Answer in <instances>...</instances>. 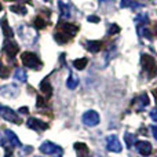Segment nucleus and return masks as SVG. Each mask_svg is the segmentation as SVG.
I'll return each mask as SVG.
<instances>
[{
    "mask_svg": "<svg viewBox=\"0 0 157 157\" xmlns=\"http://www.w3.org/2000/svg\"><path fill=\"white\" fill-rule=\"evenodd\" d=\"M141 66L144 72L149 77H155L157 75V63L156 59L149 54H142L141 55Z\"/></svg>",
    "mask_w": 157,
    "mask_h": 157,
    "instance_id": "1",
    "label": "nucleus"
},
{
    "mask_svg": "<svg viewBox=\"0 0 157 157\" xmlns=\"http://www.w3.org/2000/svg\"><path fill=\"white\" fill-rule=\"evenodd\" d=\"M21 61H22V63L29 69H40L41 66H43V63H41V61L39 59L37 55H36L35 52H30V51L22 52Z\"/></svg>",
    "mask_w": 157,
    "mask_h": 157,
    "instance_id": "2",
    "label": "nucleus"
},
{
    "mask_svg": "<svg viewBox=\"0 0 157 157\" xmlns=\"http://www.w3.org/2000/svg\"><path fill=\"white\" fill-rule=\"evenodd\" d=\"M0 117L10 123H14V124H21L22 120L19 119V116L13 110V109L7 108V106H2L0 105Z\"/></svg>",
    "mask_w": 157,
    "mask_h": 157,
    "instance_id": "3",
    "label": "nucleus"
},
{
    "mask_svg": "<svg viewBox=\"0 0 157 157\" xmlns=\"http://www.w3.org/2000/svg\"><path fill=\"white\" fill-rule=\"evenodd\" d=\"M3 51L6 52V55H7L8 59L13 61L14 58H15V55L18 54L19 46L15 43V41L11 40V39H7V40L4 41V44H3Z\"/></svg>",
    "mask_w": 157,
    "mask_h": 157,
    "instance_id": "4",
    "label": "nucleus"
},
{
    "mask_svg": "<svg viewBox=\"0 0 157 157\" xmlns=\"http://www.w3.org/2000/svg\"><path fill=\"white\" fill-rule=\"evenodd\" d=\"M58 8L62 19H69L72 17V3L69 0H58Z\"/></svg>",
    "mask_w": 157,
    "mask_h": 157,
    "instance_id": "5",
    "label": "nucleus"
},
{
    "mask_svg": "<svg viewBox=\"0 0 157 157\" xmlns=\"http://www.w3.org/2000/svg\"><path fill=\"white\" fill-rule=\"evenodd\" d=\"M40 152L44 153V155H50V156H55V155H61L62 153V149H61L58 145L52 144V142H44L40 146Z\"/></svg>",
    "mask_w": 157,
    "mask_h": 157,
    "instance_id": "6",
    "label": "nucleus"
},
{
    "mask_svg": "<svg viewBox=\"0 0 157 157\" xmlns=\"http://www.w3.org/2000/svg\"><path fill=\"white\" fill-rule=\"evenodd\" d=\"M83 123L88 127H94V125L99 124V114L95 110H87L83 114Z\"/></svg>",
    "mask_w": 157,
    "mask_h": 157,
    "instance_id": "7",
    "label": "nucleus"
},
{
    "mask_svg": "<svg viewBox=\"0 0 157 157\" xmlns=\"http://www.w3.org/2000/svg\"><path fill=\"white\" fill-rule=\"evenodd\" d=\"M106 147H108L109 152H113V153H120L123 149L121 144H120L119 138L116 135H109L106 138Z\"/></svg>",
    "mask_w": 157,
    "mask_h": 157,
    "instance_id": "8",
    "label": "nucleus"
},
{
    "mask_svg": "<svg viewBox=\"0 0 157 157\" xmlns=\"http://www.w3.org/2000/svg\"><path fill=\"white\" fill-rule=\"evenodd\" d=\"M26 125L30 128V130H36V131H46L47 128H48V123L41 121L40 119H36V117L28 119Z\"/></svg>",
    "mask_w": 157,
    "mask_h": 157,
    "instance_id": "9",
    "label": "nucleus"
},
{
    "mask_svg": "<svg viewBox=\"0 0 157 157\" xmlns=\"http://www.w3.org/2000/svg\"><path fill=\"white\" fill-rule=\"evenodd\" d=\"M136 150H138L139 155L142 156H149L152 153L153 147H152V144L147 141H138L136 142Z\"/></svg>",
    "mask_w": 157,
    "mask_h": 157,
    "instance_id": "10",
    "label": "nucleus"
},
{
    "mask_svg": "<svg viewBox=\"0 0 157 157\" xmlns=\"http://www.w3.org/2000/svg\"><path fill=\"white\" fill-rule=\"evenodd\" d=\"M59 28H61V32H62L63 35L68 36L69 39L73 37V36L77 33V30H78V26H76V25H72V24H68V22L61 24Z\"/></svg>",
    "mask_w": 157,
    "mask_h": 157,
    "instance_id": "11",
    "label": "nucleus"
},
{
    "mask_svg": "<svg viewBox=\"0 0 157 157\" xmlns=\"http://www.w3.org/2000/svg\"><path fill=\"white\" fill-rule=\"evenodd\" d=\"M0 25H2V29H3V33H4V37L6 39H13L14 37V30L11 29V26L8 25L7 17H3V18L0 19Z\"/></svg>",
    "mask_w": 157,
    "mask_h": 157,
    "instance_id": "12",
    "label": "nucleus"
},
{
    "mask_svg": "<svg viewBox=\"0 0 157 157\" xmlns=\"http://www.w3.org/2000/svg\"><path fill=\"white\" fill-rule=\"evenodd\" d=\"M103 43L101 40H88L86 43V48L90 52H92V54H95V52L101 51V48H102Z\"/></svg>",
    "mask_w": 157,
    "mask_h": 157,
    "instance_id": "13",
    "label": "nucleus"
},
{
    "mask_svg": "<svg viewBox=\"0 0 157 157\" xmlns=\"http://www.w3.org/2000/svg\"><path fill=\"white\" fill-rule=\"evenodd\" d=\"M4 134H6L7 139L10 141V144L13 145V146H15V147H21V142H19L18 136H17L13 132V131H11V130H4Z\"/></svg>",
    "mask_w": 157,
    "mask_h": 157,
    "instance_id": "14",
    "label": "nucleus"
},
{
    "mask_svg": "<svg viewBox=\"0 0 157 157\" xmlns=\"http://www.w3.org/2000/svg\"><path fill=\"white\" fill-rule=\"evenodd\" d=\"M40 91L43 92L46 97H51V94H52V87H51V84H50V81H48V78H44L43 81L40 83Z\"/></svg>",
    "mask_w": 157,
    "mask_h": 157,
    "instance_id": "15",
    "label": "nucleus"
},
{
    "mask_svg": "<svg viewBox=\"0 0 157 157\" xmlns=\"http://www.w3.org/2000/svg\"><path fill=\"white\" fill-rule=\"evenodd\" d=\"M136 108L138 109H144L145 106L149 105V97L146 94H141L138 98H136Z\"/></svg>",
    "mask_w": 157,
    "mask_h": 157,
    "instance_id": "16",
    "label": "nucleus"
},
{
    "mask_svg": "<svg viewBox=\"0 0 157 157\" xmlns=\"http://www.w3.org/2000/svg\"><path fill=\"white\" fill-rule=\"evenodd\" d=\"M75 149L77 150L78 157H86L87 155H88V147H87V145H86V144L77 142V144H75Z\"/></svg>",
    "mask_w": 157,
    "mask_h": 157,
    "instance_id": "17",
    "label": "nucleus"
},
{
    "mask_svg": "<svg viewBox=\"0 0 157 157\" xmlns=\"http://www.w3.org/2000/svg\"><path fill=\"white\" fill-rule=\"evenodd\" d=\"M14 77L17 78L18 81H21V83H26L28 80V75H26V71H24V69H15V72H14Z\"/></svg>",
    "mask_w": 157,
    "mask_h": 157,
    "instance_id": "18",
    "label": "nucleus"
},
{
    "mask_svg": "<svg viewBox=\"0 0 157 157\" xmlns=\"http://www.w3.org/2000/svg\"><path fill=\"white\" fill-rule=\"evenodd\" d=\"M10 10L13 11V13H15V14H18V15H25V14L28 13V10H26V7H25L24 4H15V6H10Z\"/></svg>",
    "mask_w": 157,
    "mask_h": 157,
    "instance_id": "19",
    "label": "nucleus"
},
{
    "mask_svg": "<svg viewBox=\"0 0 157 157\" xmlns=\"http://www.w3.org/2000/svg\"><path fill=\"white\" fill-rule=\"evenodd\" d=\"M66 86H68L69 90H75L78 86V77L76 76V75L71 73V76H69L68 81H66Z\"/></svg>",
    "mask_w": 157,
    "mask_h": 157,
    "instance_id": "20",
    "label": "nucleus"
},
{
    "mask_svg": "<svg viewBox=\"0 0 157 157\" xmlns=\"http://www.w3.org/2000/svg\"><path fill=\"white\" fill-rule=\"evenodd\" d=\"M87 63H88V59H87V58H78V59L73 61V66L77 69V71H83V69L87 66Z\"/></svg>",
    "mask_w": 157,
    "mask_h": 157,
    "instance_id": "21",
    "label": "nucleus"
},
{
    "mask_svg": "<svg viewBox=\"0 0 157 157\" xmlns=\"http://www.w3.org/2000/svg\"><path fill=\"white\" fill-rule=\"evenodd\" d=\"M54 37H55V41H57V43H59V44H65V43H68V41L71 40V39H69L66 35H63L62 32L55 33Z\"/></svg>",
    "mask_w": 157,
    "mask_h": 157,
    "instance_id": "22",
    "label": "nucleus"
},
{
    "mask_svg": "<svg viewBox=\"0 0 157 157\" xmlns=\"http://www.w3.org/2000/svg\"><path fill=\"white\" fill-rule=\"evenodd\" d=\"M135 22L138 24V26H146L147 22H149V18H147L146 14H139V15L136 17Z\"/></svg>",
    "mask_w": 157,
    "mask_h": 157,
    "instance_id": "23",
    "label": "nucleus"
},
{
    "mask_svg": "<svg viewBox=\"0 0 157 157\" xmlns=\"http://www.w3.org/2000/svg\"><path fill=\"white\" fill-rule=\"evenodd\" d=\"M124 138H125V144H127V146L128 147H132L134 146V144H135V135L134 134H131V132H125L124 134Z\"/></svg>",
    "mask_w": 157,
    "mask_h": 157,
    "instance_id": "24",
    "label": "nucleus"
},
{
    "mask_svg": "<svg viewBox=\"0 0 157 157\" xmlns=\"http://www.w3.org/2000/svg\"><path fill=\"white\" fill-rule=\"evenodd\" d=\"M46 25H47V22L44 21L41 17H36V18H35V28H36V29H44V28H46Z\"/></svg>",
    "mask_w": 157,
    "mask_h": 157,
    "instance_id": "25",
    "label": "nucleus"
},
{
    "mask_svg": "<svg viewBox=\"0 0 157 157\" xmlns=\"http://www.w3.org/2000/svg\"><path fill=\"white\" fill-rule=\"evenodd\" d=\"M120 32V26L119 25H116V24H112L110 26H109V30H108V35H116V33H119Z\"/></svg>",
    "mask_w": 157,
    "mask_h": 157,
    "instance_id": "26",
    "label": "nucleus"
},
{
    "mask_svg": "<svg viewBox=\"0 0 157 157\" xmlns=\"http://www.w3.org/2000/svg\"><path fill=\"white\" fill-rule=\"evenodd\" d=\"M7 76H8V71L4 68V66H3L2 61H0V77H2V78H6Z\"/></svg>",
    "mask_w": 157,
    "mask_h": 157,
    "instance_id": "27",
    "label": "nucleus"
},
{
    "mask_svg": "<svg viewBox=\"0 0 157 157\" xmlns=\"http://www.w3.org/2000/svg\"><path fill=\"white\" fill-rule=\"evenodd\" d=\"M36 106H37V108H46V102H44L43 97H37V101H36Z\"/></svg>",
    "mask_w": 157,
    "mask_h": 157,
    "instance_id": "28",
    "label": "nucleus"
},
{
    "mask_svg": "<svg viewBox=\"0 0 157 157\" xmlns=\"http://www.w3.org/2000/svg\"><path fill=\"white\" fill-rule=\"evenodd\" d=\"M150 117H152L153 121H157V109H152L150 110Z\"/></svg>",
    "mask_w": 157,
    "mask_h": 157,
    "instance_id": "29",
    "label": "nucleus"
},
{
    "mask_svg": "<svg viewBox=\"0 0 157 157\" xmlns=\"http://www.w3.org/2000/svg\"><path fill=\"white\" fill-rule=\"evenodd\" d=\"M19 113H22V114H28V113H29V109H28L26 106H22V108L19 109Z\"/></svg>",
    "mask_w": 157,
    "mask_h": 157,
    "instance_id": "30",
    "label": "nucleus"
},
{
    "mask_svg": "<svg viewBox=\"0 0 157 157\" xmlns=\"http://www.w3.org/2000/svg\"><path fill=\"white\" fill-rule=\"evenodd\" d=\"M88 19L90 22H99V18H98V17H88Z\"/></svg>",
    "mask_w": 157,
    "mask_h": 157,
    "instance_id": "31",
    "label": "nucleus"
},
{
    "mask_svg": "<svg viewBox=\"0 0 157 157\" xmlns=\"http://www.w3.org/2000/svg\"><path fill=\"white\" fill-rule=\"evenodd\" d=\"M152 130V134H153V136H155V139L157 141V127H152L150 128Z\"/></svg>",
    "mask_w": 157,
    "mask_h": 157,
    "instance_id": "32",
    "label": "nucleus"
},
{
    "mask_svg": "<svg viewBox=\"0 0 157 157\" xmlns=\"http://www.w3.org/2000/svg\"><path fill=\"white\" fill-rule=\"evenodd\" d=\"M153 95H155V99H156V103H157V90L153 91Z\"/></svg>",
    "mask_w": 157,
    "mask_h": 157,
    "instance_id": "33",
    "label": "nucleus"
},
{
    "mask_svg": "<svg viewBox=\"0 0 157 157\" xmlns=\"http://www.w3.org/2000/svg\"><path fill=\"white\" fill-rule=\"evenodd\" d=\"M3 10V4H2V3H0V11H2Z\"/></svg>",
    "mask_w": 157,
    "mask_h": 157,
    "instance_id": "34",
    "label": "nucleus"
},
{
    "mask_svg": "<svg viewBox=\"0 0 157 157\" xmlns=\"http://www.w3.org/2000/svg\"><path fill=\"white\" fill-rule=\"evenodd\" d=\"M44 2H48V0H44Z\"/></svg>",
    "mask_w": 157,
    "mask_h": 157,
    "instance_id": "35",
    "label": "nucleus"
}]
</instances>
